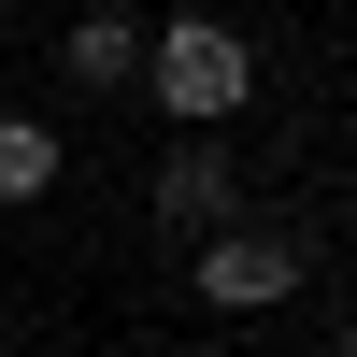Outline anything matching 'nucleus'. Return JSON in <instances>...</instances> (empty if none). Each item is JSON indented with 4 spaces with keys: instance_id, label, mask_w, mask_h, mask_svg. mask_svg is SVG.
I'll use <instances>...</instances> for the list:
<instances>
[{
    "instance_id": "obj_1",
    "label": "nucleus",
    "mask_w": 357,
    "mask_h": 357,
    "mask_svg": "<svg viewBox=\"0 0 357 357\" xmlns=\"http://www.w3.org/2000/svg\"><path fill=\"white\" fill-rule=\"evenodd\" d=\"M143 86H158L186 129H215V114H243L257 57H243V29H215V15H172V29H143Z\"/></svg>"
},
{
    "instance_id": "obj_2",
    "label": "nucleus",
    "mask_w": 357,
    "mask_h": 357,
    "mask_svg": "<svg viewBox=\"0 0 357 357\" xmlns=\"http://www.w3.org/2000/svg\"><path fill=\"white\" fill-rule=\"evenodd\" d=\"M314 286V229H272V215H229L215 243H200V301L215 314H272Z\"/></svg>"
},
{
    "instance_id": "obj_3",
    "label": "nucleus",
    "mask_w": 357,
    "mask_h": 357,
    "mask_svg": "<svg viewBox=\"0 0 357 357\" xmlns=\"http://www.w3.org/2000/svg\"><path fill=\"white\" fill-rule=\"evenodd\" d=\"M229 200H243V172H229V143H215V129H186V143L158 158V215L215 243V229H229Z\"/></svg>"
},
{
    "instance_id": "obj_4",
    "label": "nucleus",
    "mask_w": 357,
    "mask_h": 357,
    "mask_svg": "<svg viewBox=\"0 0 357 357\" xmlns=\"http://www.w3.org/2000/svg\"><path fill=\"white\" fill-rule=\"evenodd\" d=\"M57 72H72L86 100H100V86H143V15H129V0H86L72 43H57Z\"/></svg>"
},
{
    "instance_id": "obj_5",
    "label": "nucleus",
    "mask_w": 357,
    "mask_h": 357,
    "mask_svg": "<svg viewBox=\"0 0 357 357\" xmlns=\"http://www.w3.org/2000/svg\"><path fill=\"white\" fill-rule=\"evenodd\" d=\"M43 186H57V129L0 114V200H43Z\"/></svg>"
},
{
    "instance_id": "obj_6",
    "label": "nucleus",
    "mask_w": 357,
    "mask_h": 357,
    "mask_svg": "<svg viewBox=\"0 0 357 357\" xmlns=\"http://www.w3.org/2000/svg\"><path fill=\"white\" fill-rule=\"evenodd\" d=\"M343 357H357V329H343Z\"/></svg>"
}]
</instances>
